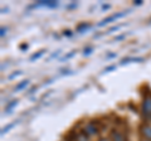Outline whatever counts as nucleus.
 Masks as SVG:
<instances>
[{"instance_id":"21","label":"nucleus","mask_w":151,"mask_h":141,"mask_svg":"<svg viewBox=\"0 0 151 141\" xmlns=\"http://www.w3.org/2000/svg\"><path fill=\"white\" fill-rule=\"evenodd\" d=\"M97 141H111V139H106V137H100Z\"/></svg>"},{"instance_id":"19","label":"nucleus","mask_w":151,"mask_h":141,"mask_svg":"<svg viewBox=\"0 0 151 141\" xmlns=\"http://www.w3.org/2000/svg\"><path fill=\"white\" fill-rule=\"evenodd\" d=\"M59 54H60V50H57V52H55V53H53V54H52V55H50V59H52V58H55V57H58V55H59Z\"/></svg>"},{"instance_id":"5","label":"nucleus","mask_w":151,"mask_h":141,"mask_svg":"<svg viewBox=\"0 0 151 141\" xmlns=\"http://www.w3.org/2000/svg\"><path fill=\"white\" fill-rule=\"evenodd\" d=\"M111 141H127L126 136L119 130H112L111 131Z\"/></svg>"},{"instance_id":"22","label":"nucleus","mask_w":151,"mask_h":141,"mask_svg":"<svg viewBox=\"0 0 151 141\" xmlns=\"http://www.w3.org/2000/svg\"><path fill=\"white\" fill-rule=\"evenodd\" d=\"M124 38H125V35H120V37H117V38H115V40H121Z\"/></svg>"},{"instance_id":"16","label":"nucleus","mask_w":151,"mask_h":141,"mask_svg":"<svg viewBox=\"0 0 151 141\" xmlns=\"http://www.w3.org/2000/svg\"><path fill=\"white\" fill-rule=\"evenodd\" d=\"M120 28H121V25L113 27V28H111V29H110V30H108V32H106V33H107V34H108V33H112V32H115V30H119V29H120Z\"/></svg>"},{"instance_id":"10","label":"nucleus","mask_w":151,"mask_h":141,"mask_svg":"<svg viewBox=\"0 0 151 141\" xmlns=\"http://www.w3.org/2000/svg\"><path fill=\"white\" fill-rule=\"evenodd\" d=\"M44 49H42V50H39V52H37V53H34V54H32L30 55V58H29V60H30V62H34V60H37V59H39L40 57H42V55H43L44 54Z\"/></svg>"},{"instance_id":"15","label":"nucleus","mask_w":151,"mask_h":141,"mask_svg":"<svg viewBox=\"0 0 151 141\" xmlns=\"http://www.w3.org/2000/svg\"><path fill=\"white\" fill-rule=\"evenodd\" d=\"M74 54H76V50H72V52H70V53H68L67 55H64V57L60 59V60H67V59H69V58H72Z\"/></svg>"},{"instance_id":"18","label":"nucleus","mask_w":151,"mask_h":141,"mask_svg":"<svg viewBox=\"0 0 151 141\" xmlns=\"http://www.w3.org/2000/svg\"><path fill=\"white\" fill-rule=\"evenodd\" d=\"M0 30H1V33H0V35H1V37H4V35L6 34V28L1 27V29H0Z\"/></svg>"},{"instance_id":"24","label":"nucleus","mask_w":151,"mask_h":141,"mask_svg":"<svg viewBox=\"0 0 151 141\" xmlns=\"http://www.w3.org/2000/svg\"><path fill=\"white\" fill-rule=\"evenodd\" d=\"M112 57H116V54L112 53V54H108V55H107V58H112Z\"/></svg>"},{"instance_id":"1","label":"nucleus","mask_w":151,"mask_h":141,"mask_svg":"<svg viewBox=\"0 0 151 141\" xmlns=\"http://www.w3.org/2000/svg\"><path fill=\"white\" fill-rule=\"evenodd\" d=\"M126 14H129V12H119V13H115V14H112V15H110V17H106L105 19H102L97 25L98 27H103V25H106V24H110V23L116 22L117 19H120V18H124Z\"/></svg>"},{"instance_id":"3","label":"nucleus","mask_w":151,"mask_h":141,"mask_svg":"<svg viewBox=\"0 0 151 141\" xmlns=\"http://www.w3.org/2000/svg\"><path fill=\"white\" fill-rule=\"evenodd\" d=\"M140 135L142 136L144 140L151 141V125H147V124L141 125V127H140Z\"/></svg>"},{"instance_id":"12","label":"nucleus","mask_w":151,"mask_h":141,"mask_svg":"<svg viewBox=\"0 0 151 141\" xmlns=\"http://www.w3.org/2000/svg\"><path fill=\"white\" fill-rule=\"evenodd\" d=\"M76 141H89V137L84 132H79L76 136Z\"/></svg>"},{"instance_id":"13","label":"nucleus","mask_w":151,"mask_h":141,"mask_svg":"<svg viewBox=\"0 0 151 141\" xmlns=\"http://www.w3.org/2000/svg\"><path fill=\"white\" fill-rule=\"evenodd\" d=\"M17 125V122H12V124H9V125H6L5 126V127H4V129H1V135H5L6 132H8V131L9 130H12L13 127H14V126H15Z\"/></svg>"},{"instance_id":"14","label":"nucleus","mask_w":151,"mask_h":141,"mask_svg":"<svg viewBox=\"0 0 151 141\" xmlns=\"http://www.w3.org/2000/svg\"><path fill=\"white\" fill-rule=\"evenodd\" d=\"M92 50H93V47H87V48H84L83 55H89V54L92 53Z\"/></svg>"},{"instance_id":"2","label":"nucleus","mask_w":151,"mask_h":141,"mask_svg":"<svg viewBox=\"0 0 151 141\" xmlns=\"http://www.w3.org/2000/svg\"><path fill=\"white\" fill-rule=\"evenodd\" d=\"M141 112L145 119H151V96L144 98L142 103H141Z\"/></svg>"},{"instance_id":"25","label":"nucleus","mask_w":151,"mask_h":141,"mask_svg":"<svg viewBox=\"0 0 151 141\" xmlns=\"http://www.w3.org/2000/svg\"><path fill=\"white\" fill-rule=\"evenodd\" d=\"M141 141H149V140H144V139H142V140H141Z\"/></svg>"},{"instance_id":"9","label":"nucleus","mask_w":151,"mask_h":141,"mask_svg":"<svg viewBox=\"0 0 151 141\" xmlns=\"http://www.w3.org/2000/svg\"><path fill=\"white\" fill-rule=\"evenodd\" d=\"M29 84V79H24V81H22V82H19L15 87H14V91L15 92H19V91H23L24 88Z\"/></svg>"},{"instance_id":"8","label":"nucleus","mask_w":151,"mask_h":141,"mask_svg":"<svg viewBox=\"0 0 151 141\" xmlns=\"http://www.w3.org/2000/svg\"><path fill=\"white\" fill-rule=\"evenodd\" d=\"M18 102H19L18 100H13V101H10L9 103H6L5 109H4V112H6V114H10V112L13 111V109H14V107H17Z\"/></svg>"},{"instance_id":"23","label":"nucleus","mask_w":151,"mask_h":141,"mask_svg":"<svg viewBox=\"0 0 151 141\" xmlns=\"http://www.w3.org/2000/svg\"><path fill=\"white\" fill-rule=\"evenodd\" d=\"M28 48V45L27 44H23V45H20V49H27Z\"/></svg>"},{"instance_id":"4","label":"nucleus","mask_w":151,"mask_h":141,"mask_svg":"<svg viewBox=\"0 0 151 141\" xmlns=\"http://www.w3.org/2000/svg\"><path fill=\"white\" fill-rule=\"evenodd\" d=\"M83 132L86 134L88 137L89 136H94V135H97L98 134V129H97V126L93 124V122H89V124L86 125V127H84L83 130Z\"/></svg>"},{"instance_id":"6","label":"nucleus","mask_w":151,"mask_h":141,"mask_svg":"<svg viewBox=\"0 0 151 141\" xmlns=\"http://www.w3.org/2000/svg\"><path fill=\"white\" fill-rule=\"evenodd\" d=\"M145 60V58H142V57H126V58H124L121 60V65H124V64H129V63H142Z\"/></svg>"},{"instance_id":"17","label":"nucleus","mask_w":151,"mask_h":141,"mask_svg":"<svg viewBox=\"0 0 151 141\" xmlns=\"http://www.w3.org/2000/svg\"><path fill=\"white\" fill-rule=\"evenodd\" d=\"M113 69H116V65H110V67L105 68V72H110V70H113Z\"/></svg>"},{"instance_id":"20","label":"nucleus","mask_w":151,"mask_h":141,"mask_svg":"<svg viewBox=\"0 0 151 141\" xmlns=\"http://www.w3.org/2000/svg\"><path fill=\"white\" fill-rule=\"evenodd\" d=\"M20 73H22V72H20V70H18V72H17V73H13V74H12V76H10V77H9V78H10V79H12V78H14V77H17V76H18V74H20Z\"/></svg>"},{"instance_id":"11","label":"nucleus","mask_w":151,"mask_h":141,"mask_svg":"<svg viewBox=\"0 0 151 141\" xmlns=\"http://www.w3.org/2000/svg\"><path fill=\"white\" fill-rule=\"evenodd\" d=\"M88 28H91V24H89V23H82V24H79L77 27V32L78 33H83L84 30H87Z\"/></svg>"},{"instance_id":"7","label":"nucleus","mask_w":151,"mask_h":141,"mask_svg":"<svg viewBox=\"0 0 151 141\" xmlns=\"http://www.w3.org/2000/svg\"><path fill=\"white\" fill-rule=\"evenodd\" d=\"M37 6H48V8H55L58 6V1H53V0H48V1H44L42 0L37 4Z\"/></svg>"}]
</instances>
